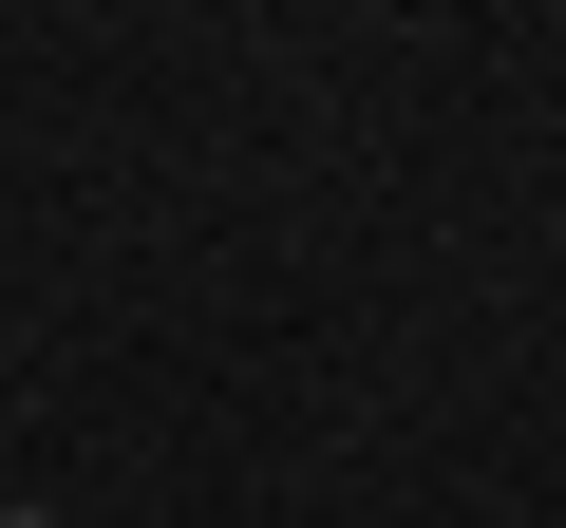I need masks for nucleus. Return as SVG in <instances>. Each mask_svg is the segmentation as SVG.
<instances>
[{
  "label": "nucleus",
  "instance_id": "obj_1",
  "mask_svg": "<svg viewBox=\"0 0 566 528\" xmlns=\"http://www.w3.org/2000/svg\"><path fill=\"white\" fill-rule=\"evenodd\" d=\"M0 528H57V509H0Z\"/></svg>",
  "mask_w": 566,
  "mask_h": 528
}]
</instances>
